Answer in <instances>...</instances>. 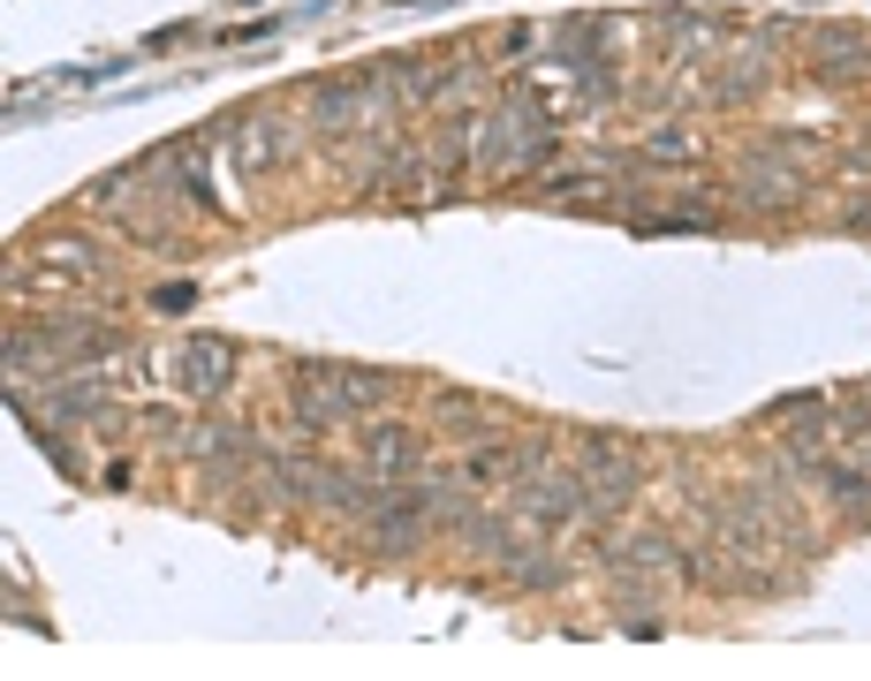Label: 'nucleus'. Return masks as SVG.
<instances>
[{"mask_svg":"<svg viewBox=\"0 0 871 681\" xmlns=\"http://www.w3.org/2000/svg\"><path fill=\"white\" fill-rule=\"evenodd\" d=\"M182 379L190 386H220L227 379V340H198V348L182 356Z\"/></svg>","mask_w":871,"mask_h":681,"instance_id":"obj_2","label":"nucleus"},{"mask_svg":"<svg viewBox=\"0 0 871 681\" xmlns=\"http://www.w3.org/2000/svg\"><path fill=\"white\" fill-rule=\"evenodd\" d=\"M409 455H417V447H409V431H372V463L402 469V463H409Z\"/></svg>","mask_w":871,"mask_h":681,"instance_id":"obj_3","label":"nucleus"},{"mask_svg":"<svg viewBox=\"0 0 871 681\" xmlns=\"http://www.w3.org/2000/svg\"><path fill=\"white\" fill-rule=\"evenodd\" d=\"M387 379L379 372H334V364H304L296 372V409H304V425H342L348 409H364V402H379Z\"/></svg>","mask_w":871,"mask_h":681,"instance_id":"obj_1","label":"nucleus"}]
</instances>
